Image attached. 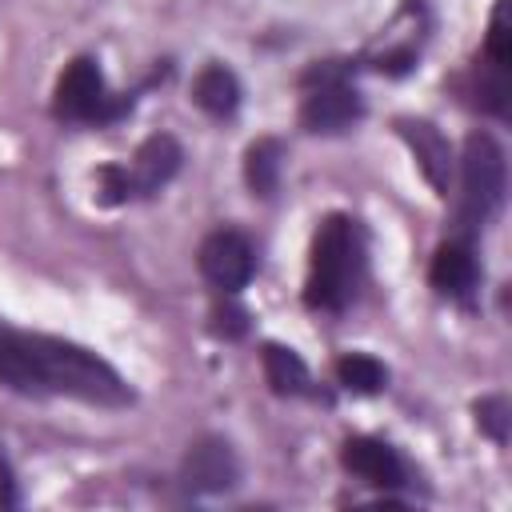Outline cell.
Segmentation results:
<instances>
[{"mask_svg":"<svg viewBox=\"0 0 512 512\" xmlns=\"http://www.w3.org/2000/svg\"><path fill=\"white\" fill-rule=\"evenodd\" d=\"M184 484L196 492H224L236 484V456L224 440H200L184 456Z\"/></svg>","mask_w":512,"mask_h":512,"instance_id":"obj_9","label":"cell"},{"mask_svg":"<svg viewBox=\"0 0 512 512\" xmlns=\"http://www.w3.org/2000/svg\"><path fill=\"white\" fill-rule=\"evenodd\" d=\"M396 128L408 140V148H412L416 168L424 172V180L444 196L448 192V180H452V148H448V140L428 120H400Z\"/></svg>","mask_w":512,"mask_h":512,"instance_id":"obj_8","label":"cell"},{"mask_svg":"<svg viewBox=\"0 0 512 512\" xmlns=\"http://www.w3.org/2000/svg\"><path fill=\"white\" fill-rule=\"evenodd\" d=\"M360 232L348 216H328L312 236V260H308V284L304 300L312 308H344L360 284Z\"/></svg>","mask_w":512,"mask_h":512,"instance_id":"obj_2","label":"cell"},{"mask_svg":"<svg viewBox=\"0 0 512 512\" xmlns=\"http://www.w3.org/2000/svg\"><path fill=\"white\" fill-rule=\"evenodd\" d=\"M264 376H268L272 392H280V396H300V392H308V368H304V360H300L292 348L268 344V348H264Z\"/></svg>","mask_w":512,"mask_h":512,"instance_id":"obj_13","label":"cell"},{"mask_svg":"<svg viewBox=\"0 0 512 512\" xmlns=\"http://www.w3.org/2000/svg\"><path fill=\"white\" fill-rule=\"evenodd\" d=\"M252 244L240 236V232H212L204 244H200V272L208 284H216L220 292H236L252 280Z\"/></svg>","mask_w":512,"mask_h":512,"instance_id":"obj_6","label":"cell"},{"mask_svg":"<svg viewBox=\"0 0 512 512\" xmlns=\"http://www.w3.org/2000/svg\"><path fill=\"white\" fill-rule=\"evenodd\" d=\"M176 168H180V148H176V140H172V136H148V140L140 144L136 160H132V172H128L132 192H156L160 184H168V180L176 176Z\"/></svg>","mask_w":512,"mask_h":512,"instance_id":"obj_10","label":"cell"},{"mask_svg":"<svg viewBox=\"0 0 512 512\" xmlns=\"http://www.w3.org/2000/svg\"><path fill=\"white\" fill-rule=\"evenodd\" d=\"M244 176H248V188L260 192V196H268V192L276 188V180H280V144H276L272 136H264V140H256V144L248 148V156H244Z\"/></svg>","mask_w":512,"mask_h":512,"instance_id":"obj_15","label":"cell"},{"mask_svg":"<svg viewBox=\"0 0 512 512\" xmlns=\"http://www.w3.org/2000/svg\"><path fill=\"white\" fill-rule=\"evenodd\" d=\"M336 380L356 396H372V392H380L388 384V372H384L380 360H372L364 352H348V356L336 360Z\"/></svg>","mask_w":512,"mask_h":512,"instance_id":"obj_14","label":"cell"},{"mask_svg":"<svg viewBox=\"0 0 512 512\" xmlns=\"http://www.w3.org/2000/svg\"><path fill=\"white\" fill-rule=\"evenodd\" d=\"M476 420L480 428L492 436V440H504L508 436V400L504 396H488L476 404Z\"/></svg>","mask_w":512,"mask_h":512,"instance_id":"obj_18","label":"cell"},{"mask_svg":"<svg viewBox=\"0 0 512 512\" xmlns=\"http://www.w3.org/2000/svg\"><path fill=\"white\" fill-rule=\"evenodd\" d=\"M52 108H56V116H64V120H108V116H116L124 104H108L104 76H100L96 60L80 56V60H72V64L64 68V76L56 80Z\"/></svg>","mask_w":512,"mask_h":512,"instance_id":"obj_5","label":"cell"},{"mask_svg":"<svg viewBox=\"0 0 512 512\" xmlns=\"http://www.w3.org/2000/svg\"><path fill=\"white\" fill-rule=\"evenodd\" d=\"M0 380L20 392H56L104 408H120L132 400L124 376L96 352L56 336L16 332L8 324H0Z\"/></svg>","mask_w":512,"mask_h":512,"instance_id":"obj_1","label":"cell"},{"mask_svg":"<svg viewBox=\"0 0 512 512\" xmlns=\"http://www.w3.org/2000/svg\"><path fill=\"white\" fill-rule=\"evenodd\" d=\"M308 96L300 108V120L308 132H344L364 116V100L360 92L332 68H316L308 76Z\"/></svg>","mask_w":512,"mask_h":512,"instance_id":"obj_4","label":"cell"},{"mask_svg":"<svg viewBox=\"0 0 512 512\" xmlns=\"http://www.w3.org/2000/svg\"><path fill=\"white\" fill-rule=\"evenodd\" d=\"M428 280H432V288L444 292V296H468L472 284H476L472 248H468V244H444V248L432 256Z\"/></svg>","mask_w":512,"mask_h":512,"instance_id":"obj_11","label":"cell"},{"mask_svg":"<svg viewBox=\"0 0 512 512\" xmlns=\"http://www.w3.org/2000/svg\"><path fill=\"white\" fill-rule=\"evenodd\" d=\"M504 200V152L492 136L476 132L464 144V224H484Z\"/></svg>","mask_w":512,"mask_h":512,"instance_id":"obj_3","label":"cell"},{"mask_svg":"<svg viewBox=\"0 0 512 512\" xmlns=\"http://www.w3.org/2000/svg\"><path fill=\"white\" fill-rule=\"evenodd\" d=\"M344 468L356 472L364 484L372 488H396L404 480V464L396 456V448H388L384 440H372V436H352L344 440V452H340Z\"/></svg>","mask_w":512,"mask_h":512,"instance_id":"obj_7","label":"cell"},{"mask_svg":"<svg viewBox=\"0 0 512 512\" xmlns=\"http://www.w3.org/2000/svg\"><path fill=\"white\" fill-rule=\"evenodd\" d=\"M488 56L496 68H508L512 60V32H508V0H496L492 24H488Z\"/></svg>","mask_w":512,"mask_h":512,"instance_id":"obj_16","label":"cell"},{"mask_svg":"<svg viewBox=\"0 0 512 512\" xmlns=\"http://www.w3.org/2000/svg\"><path fill=\"white\" fill-rule=\"evenodd\" d=\"M192 100H196L204 112H212V116H232L236 104H240V84H236V76H232L224 64H212V68H204V72L196 76Z\"/></svg>","mask_w":512,"mask_h":512,"instance_id":"obj_12","label":"cell"},{"mask_svg":"<svg viewBox=\"0 0 512 512\" xmlns=\"http://www.w3.org/2000/svg\"><path fill=\"white\" fill-rule=\"evenodd\" d=\"M212 332L224 336V340L244 336V332H248V312H244L240 304H232V300H220V304L212 308Z\"/></svg>","mask_w":512,"mask_h":512,"instance_id":"obj_17","label":"cell"}]
</instances>
